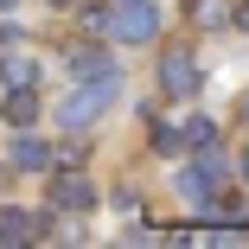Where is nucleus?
<instances>
[{"label": "nucleus", "mask_w": 249, "mask_h": 249, "mask_svg": "<svg viewBox=\"0 0 249 249\" xmlns=\"http://www.w3.org/2000/svg\"><path fill=\"white\" fill-rule=\"evenodd\" d=\"M160 83H166V96H192L198 89V58L185 52V45H173V52L160 58Z\"/></svg>", "instance_id": "nucleus-4"}, {"label": "nucleus", "mask_w": 249, "mask_h": 249, "mask_svg": "<svg viewBox=\"0 0 249 249\" xmlns=\"http://www.w3.org/2000/svg\"><path fill=\"white\" fill-rule=\"evenodd\" d=\"M45 7H77V0H45Z\"/></svg>", "instance_id": "nucleus-15"}, {"label": "nucleus", "mask_w": 249, "mask_h": 249, "mask_svg": "<svg viewBox=\"0 0 249 249\" xmlns=\"http://www.w3.org/2000/svg\"><path fill=\"white\" fill-rule=\"evenodd\" d=\"M83 19H89L96 32H109V7H103V0H89V7H83Z\"/></svg>", "instance_id": "nucleus-14"}, {"label": "nucleus", "mask_w": 249, "mask_h": 249, "mask_svg": "<svg viewBox=\"0 0 249 249\" xmlns=\"http://www.w3.org/2000/svg\"><path fill=\"white\" fill-rule=\"evenodd\" d=\"M217 179H224V160L198 154L192 166H179V198H211V192H217Z\"/></svg>", "instance_id": "nucleus-5"}, {"label": "nucleus", "mask_w": 249, "mask_h": 249, "mask_svg": "<svg viewBox=\"0 0 249 249\" xmlns=\"http://www.w3.org/2000/svg\"><path fill=\"white\" fill-rule=\"evenodd\" d=\"M64 52H71V71H77V77H103V71H115L109 52H96V45H64Z\"/></svg>", "instance_id": "nucleus-9"}, {"label": "nucleus", "mask_w": 249, "mask_h": 249, "mask_svg": "<svg viewBox=\"0 0 249 249\" xmlns=\"http://www.w3.org/2000/svg\"><path fill=\"white\" fill-rule=\"evenodd\" d=\"M32 236H52V217H26L19 205H0V243H32Z\"/></svg>", "instance_id": "nucleus-6"}, {"label": "nucleus", "mask_w": 249, "mask_h": 249, "mask_svg": "<svg viewBox=\"0 0 249 249\" xmlns=\"http://www.w3.org/2000/svg\"><path fill=\"white\" fill-rule=\"evenodd\" d=\"M0 77H7V89H19V83H32V77H38V58L7 52V58H0Z\"/></svg>", "instance_id": "nucleus-10"}, {"label": "nucleus", "mask_w": 249, "mask_h": 249, "mask_svg": "<svg viewBox=\"0 0 249 249\" xmlns=\"http://www.w3.org/2000/svg\"><path fill=\"white\" fill-rule=\"evenodd\" d=\"M7 122H13V128H32V122H38V96H32V83L7 89Z\"/></svg>", "instance_id": "nucleus-8"}, {"label": "nucleus", "mask_w": 249, "mask_h": 249, "mask_svg": "<svg viewBox=\"0 0 249 249\" xmlns=\"http://www.w3.org/2000/svg\"><path fill=\"white\" fill-rule=\"evenodd\" d=\"M7 7H13V0H0V13H7Z\"/></svg>", "instance_id": "nucleus-17"}, {"label": "nucleus", "mask_w": 249, "mask_h": 249, "mask_svg": "<svg viewBox=\"0 0 249 249\" xmlns=\"http://www.w3.org/2000/svg\"><path fill=\"white\" fill-rule=\"evenodd\" d=\"M192 19H198V26H224L230 7H224V0H192Z\"/></svg>", "instance_id": "nucleus-12"}, {"label": "nucleus", "mask_w": 249, "mask_h": 249, "mask_svg": "<svg viewBox=\"0 0 249 249\" xmlns=\"http://www.w3.org/2000/svg\"><path fill=\"white\" fill-rule=\"evenodd\" d=\"M109 32L122 45H147L160 32V7H154V0H122V13H109Z\"/></svg>", "instance_id": "nucleus-2"}, {"label": "nucleus", "mask_w": 249, "mask_h": 249, "mask_svg": "<svg viewBox=\"0 0 249 249\" xmlns=\"http://www.w3.org/2000/svg\"><path fill=\"white\" fill-rule=\"evenodd\" d=\"M45 160H52V147H45L38 134H19V141H13V166H19V173H45Z\"/></svg>", "instance_id": "nucleus-7"}, {"label": "nucleus", "mask_w": 249, "mask_h": 249, "mask_svg": "<svg viewBox=\"0 0 249 249\" xmlns=\"http://www.w3.org/2000/svg\"><path fill=\"white\" fill-rule=\"evenodd\" d=\"M45 205H58V211H96V185L77 166H64L52 185H45Z\"/></svg>", "instance_id": "nucleus-3"}, {"label": "nucleus", "mask_w": 249, "mask_h": 249, "mask_svg": "<svg viewBox=\"0 0 249 249\" xmlns=\"http://www.w3.org/2000/svg\"><path fill=\"white\" fill-rule=\"evenodd\" d=\"M185 147H217V122L192 115V122H185Z\"/></svg>", "instance_id": "nucleus-11"}, {"label": "nucleus", "mask_w": 249, "mask_h": 249, "mask_svg": "<svg viewBox=\"0 0 249 249\" xmlns=\"http://www.w3.org/2000/svg\"><path fill=\"white\" fill-rule=\"evenodd\" d=\"M115 89H122V83H115V71H103V77H83V89H77V96H64L58 122H64V128H89V122H96V109H103Z\"/></svg>", "instance_id": "nucleus-1"}, {"label": "nucleus", "mask_w": 249, "mask_h": 249, "mask_svg": "<svg viewBox=\"0 0 249 249\" xmlns=\"http://www.w3.org/2000/svg\"><path fill=\"white\" fill-rule=\"evenodd\" d=\"M154 147H160V154H185V128H166V122H154Z\"/></svg>", "instance_id": "nucleus-13"}, {"label": "nucleus", "mask_w": 249, "mask_h": 249, "mask_svg": "<svg viewBox=\"0 0 249 249\" xmlns=\"http://www.w3.org/2000/svg\"><path fill=\"white\" fill-rule=\"evenodd\" d=\"M236 26H249V7H243V13H236Z\"/></svg>", "instance_id": "nucleus-16"}]
</instances>
